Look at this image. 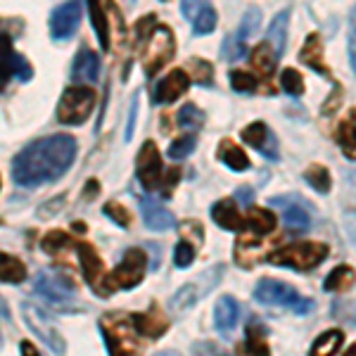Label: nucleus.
I'll return each mask as SVG.
<instances>
[{
  "instance_id": "7c9ffc66",
  "label": "nucleus",
  "mask_w": 356,
  "mask_h": 356,
  "mask_svg": "<svg viewBox=\"0 0 356 356\" xmlns=\"http://www.w3.org/2000/svg\"><path fill=\"white\" fill-rule=\"evenodd\" d=\"M219 159L228 166V169H233V171L250 169V159H247V154L240 150L235 143H231V140H223L221 145H219Z\"/></svg>"
},
{
  "instance_id": "f704fd0d",
  "label": "nucleus",
  "mask_w": 356,
  "mask_h": 356,
  "mask_svg": "<svg viewBox=\"0 0 356 356\" xmlns=\"http://www.w3.org/2000/svg\"><path fill=\"white\" fill-rule=\"evenodd\" d=\"M259 24H261V10L259 8H247V13L243 15V22H240V29L233 33V36L245 45L247 38H252L257 33Z\"/></svg>"
},
{
  "instance_id": "de8ad7c7",
  "label": "nucleus",
  "mask_w": 356,
  "mask_h": 356,
  "mask_svg": "<svg viewBox=\"0 0 356 356\" xmlns=\"http://www.w3.org/2000/svg\"><path fill=\"white\" fill-rule=\"evenodd\" d=\"M347 53H349V65H352V72L356 74V29H352V31H349Z\"/></svg>"
},
{
  "instance_id": "09e8293b",
  "label": "nucleus",
  "mask_w": 356,
  "mask_h": 356,
  "mask_svg": "<svg viewBox=\"0 0 356 356\" xmlns=\"http://www.w3.org/2000/svg\"><path fill=\"white\" fill-rule=\"evenodd\" d=\"M19 352H22V356H41V354H38V349L33 347L31 342H22L19 344Z\"/></svg>"
},
{
  "instance_id": "f8f14e48",
  "label": "nucleus",
  "mask_w": 356,
  "mask_h": 356,
  "mask_svg": "<svg viewBox=\"0 0 356 356\" xmlns=\"http://www.w3.org/2000/svg\"><path fill=\"white\" fill-rule=\"evenodd\" d=\"M79 19H81V5L79 3H65L53 10L50 17V33L55 41H65L79 29Z\"/></svg>"
},
{
  "instance_id": "cd10ccee",
  "label": "nucleus",
  "mask_w": 356,
  "mask_h": 356,
  "mask_svg": "<svg viewBox=\"0 0 356 356\" xmlns=\"http://www.w3.org/2000/svg\"><path fill=\"white\" fill-rule=\"evenodd\" d=\"M275 62H278V55H275L273 45L271 43H259L254 50H252V67L261 74V76H271Z\"/></svg>"
},
{
  "instance_id": "8fccbe9b",
  "label": "nucleus",
  "mask_w": 356,
  "mask_h": 356,
  "mask_svg": "<svg viewBox=\"0 0 356 356\" xmlns=\"http://www.w3.org/2000/svg\"><path fill=\"white\" fill-rule=\"evenodd\" d=\"M238 197L243 200L245 204H250V202H252V191H250V188H240V191H238Z\"/></svg>"
},
{
  "instance_id": "f3484780",
  "label": "nucleus",
  "mask_w": 356,
  "mask_h": 356,
  "mask_svg": "<svg viewBox=\"0 0 356 356\" xmlns=\"http://www.w3.org/2000/svg\"><path fill=\"white\" fill-rule=\"evenodd\" d=\"M140 214H143V221L150 231H157V233H164L169 231L171 226L176 223L174 214L166 211L162 204L154 202V200H143L140 202Z\"/></svg>"
},
{
  "instance_id": "4be33fe9",
  "label": "nucleus",
  "mask_w": 356,
  "mask_h": 356,
  "mask_svg": "<svg viewBox=\"0 0 356 356\" xmlns=\"http://www.w3.org/2000/svg\"><path fill=\"white\" fill-rule=\"evenodd\" d=\"M288 19H290V10H280L278 15L273 17V22L268 24L266 29V36H268V43L273 45L275 55H283L285 53V38H288Z\"/></svg>"
},
{
  "instance_id": "7ed1b4c3",
  "label": "nucleus",
  "mask_w": 356,
  "mask_h": 356,
  "mask_svg": "<svg viewBox=\"0 0 356 356\" xmlns=\"http://www.w3.org/2000/svg\"><path fill=\"white\" fill-rule=\"evenodd\" d=\"M325 259H328V245L314 243V240L295 243L288 247H278V250H273L271 254H266L268 264L288 266L292 271H312V268H316Z\"/></svg>"
},
{
  "instance_id": "4468645a",
  "label": "nucleus",
  "mask_w": 356,
  "mask_h": 356,
  "mask_svg": "<svg viewBox=\"0 0 356 356\" xmlns=\"http://www.w3.org/2000/svg\"><path fill=\"white\" fill-rule=\"evenodd\" d=\"M191 86V76H188L183 69H174L171 74H166L164 79H159L157 86L152 90V100L154 102H174L176 97H181Z\"/></svg>"
},
{
  "instance_id": "72a5a7b5",
  "label": "nucleus",
  "mask_w": 356,
  "mask_h": 356,
  "mask_svg": "<svg viewBox=\"0 0 356 356\" xmlns=\"http://www.w3.org/2000/svg\"><path fill=\"white\" fill-rule=\"evenodd\" d=\"M90 19H93V29L97 31V41H100L102 50H110V24H107L105 8L100 3H90Z\"/></svg>"
},
{
  "instance_id": "a18cd8bd",
  "label": "nucleus",
  "mask_w": 356,
  "mask_h": 356,
  "mask_svg": "<svg viewBox=\"0 0 356 356\" xmlns=\"http://www.w3.org/2000/svg\"><path fill=\"white\" fill-rule=\"evenodd\" d=\"M65 243H67V235H65V233H60V231H53V233L45 235L41 245H43V250L48 252V254H55V252L60 250V247L65 245Z\"/></svg>"
},
{
  "instance_id": "a211bd4d",
  "label": "nucleus",
  "mask_w": 356,
  "mask_h": 356,
  "mask_svg": "<svg viewBox=\"0 0 356 356\" xmlns=\"http://www.w3.org/2000/svg\"><path fill=\"white\" fill-rule=\"evenodd\" d=\"M300 60L307 67H312L316 74H323L325 79L332 81V74H330V69L325 67V60H323V43H321L318 33H309V38L304 41V48L300 50Z\"/></svg>"
},
{
  "instance_id": "79ce46f5",
  "label": "nucleus",
  "mask_w": 356,
  "mask_h": 356,
  "mask_svg": "<svg viewBox=\"0 0 356 356\" xmlns=\"http://www.w3.org/2000/svg\"><path fill=\"white\" fill-rule=\"evenodd\" d=\"M231 86L238 93H254L257 90V79L247 72H233L231 74Z\"/></svg>"
},
{
  "instance_id": "6ab92c4d",
  "label": "nucleus",
  "mask_w": 356,
  "mask_h": 356,
  "mask_svg": "<svg viewBox=\"0 0 356 356\" xmlns=\"http://www.w3.org/2000/svg\"><path fill=\"white\" fill-rule=\"evenodd\" d=\"M211 219L214 223H219L226 231H243L245 228V216L238 211L233 200H219L214 207H211Z\"/></svg>"
},
{
  "instance_id": "9d476101",
  "label": "nucleus",
  "mask_w": 356,
  "mask_h": 356,
  "mask_svg": "<svg viewBox=\"0 0 356 356\" xmlns=\"http://www.w3.org/2000/svg\"><path fill=\"white\" fill-rule=\"evenodd\" d=\"M79 264H81L83 275L90 288H93V292H97L100 297L110 295V290H107L110 285H107V275H105V268H102L100 257H97L88 245H79Z\"/></svg>"
},
{
  "instance_id": "39448f33",
  "label": "nucleus",
  "mask_w": 356,
  "mask_h": 356,
  "mask_svg": "<svg viewBox=\"0 0 356 356\" xmlns=\"http://www.w3.org/2000/svg\"><path fill=\"white\" fill-rule=\"evenodd\" d=\"M95 107V93L90 88H67L60 97V105H57V119L62 124H83L90 117Z\"/></svg>"
},
{
  "instance_id": "412c9836",
  "label": "nucleus",
  "mask_w": 356,
  "mask_h": 356,
  "mask_svg": "<svg viewBox=\"0 0 356 356\" xmlns=\"http://www.w3.org/2000/svg\"><path fill=\"white\" fill-rule=\"evenodd\" d=\"M72 74L76 81H95L97 74H100V57L95 53H90L88 48H83L81 53L76 55V60H74Z\"/></svg>"
},
{
  "instance_id": "6e6552de",
  "label": "nucleus",
  "mask_w": 356,
  "mask_h": 356,
  "mask_svg": "<svg viewBox=\"0 0 356 356\" xmlns=\"http://www.w3.org/2000/svg\"><path fill=\"white\" fill-rule=\"evenodd\" d=\"M33 288H36L38 295H43L48 302H57V304L72 302L74 297H76V290H74V285L69 283V280L62 273L50 271V268H43V271H38L36 280H33Z\"/></svg>"
},
{
  "instance_id": "c9c22d12",
  "label": "nucleus",
  "mask_w": 356,
  "mask_h": 356,
  "mask_svg": "<svg viewBox=\"0 0 356 356\" xmlns=\"http://www.w3.org/2000/svg\"><path fill=\"white\" fill-rule=\"evenodd\" d=\"M176 122L181 129H186V131H197L200 126L204 124V112L200 110V107H195V105H183L181 110H178L176 114Z\"/></svg>"
},
{
  "instance_id": "3c124183",
  "label": "nucleus",
  "mask_w": 356,
  "mask_h": 356,
  "mask_svg": "<svg viewBox=\"0 0 356 356\" xmlns=\"http://www.w3.org/2000/svg\"><path fill=\"white\" fill-rule=\"evenodd\" d=\"M154 356H181L178 352H159V354H154Z\"/></svg>"
},
{
  "instance_id": "603ef678",
  "label": "nucleus",
  "mask_w": 356,
  "mask_h": 356,
  "mask_svg": "<svg viewBox=\"0 0 356 356\" xmlns=\"http://www.w3.org/2000/svg\"><path fill=\"white\" fill-rule=\"evenodd\" d=\"M344 356H356V344H354V347H352V349H349V352H347V354H344Z\"/></svg>"
},
{
  "instance_id": "c756f323",
  "label": "nucleus",
  "mask_w": 356,
  "mask_h": 356,
  "mask_svg": "<svg viewBox=\"0 0 356 356\" xmlns=\"http://www.w3.org/2000/svg\"><path fill=\"white\" fill-rule=\"evenodd\" d=\"M356 280V273L352 266H337L332 268V271L328 273V278L323 280V290L325 292H342V290H349L354 285Z\"/></svg>"
},
{
  "instance_id": "37998d69",
  "label": "nucleus",
  "mask_w": 356,
  "mask_h": 356,
  "mask_svg": "<svg viewBox=\"0 0 356 356\" xmlns=\"http://www.w3.org/2000/svg\"><path fill=\"white\" fill-rule=\"evenodd\" d=\"M193 356H228V352L221 344H214V342H195Z\"/></svg>"
},
{
  "instance_id": "e433bc0d",
  "label": "nucleus",
  "mask_w": 356,
  "mask_h": 356,
  "mask_svg": "<svg viewBox=\"0 0 356 356\" xmlns=\"http://www.w3.org/2000/svg\"><path fill=\"white\" fill-rule=\"evenodd\" d=\"M280 86H283L285 93L292 97H300L304 93V79L297 69H283V74H280Z\"/></svg>"
},
{
  "instance_id": "4c0bfd02",
  "label": "nucleus",
  "mask_w": 356,
  "mask_h": 356,
  "mask_svg": "<svg viewBox=\"0 0 356 356\" xmlns=\"http://www.w3.org/2000/svg\"><path fill=\"white\" fill-rule=\"evenodd\" d=\"M195 145H197V138H195L193 134L176 138V140H171V145H169V157L171 159H186L188 154L195 150Z\"/></svg>"
},
{
  "instance_id": "c85d7f7f",
  "label": "nucleus",
  "mask_w": 356,
  "mask_h": 356,
  "mask_svg": "<svg viewBox=\"0 0 356 356\" xmlns=\"http://www.w3.org/2000/svg\"><path fill=\"white\" fill-rule=\"evenodd\" d=\"M204 288H200V278L195 280V283H188V285H183L181 290L176 292L174 297H171V309L174 312H186V309H191V307H195V302L200 300V297L204 295Z\"/></svg>"
},
{
  "instance_id": "ea45409f",
  "label": "nucleus",
  "mask_w": 356,
  "mask_h": 356,
  "mask_svg": "<svg viewBox=\"0 0 356 356\" xmlns=\"http://www.w3.org/2000/svg\"><path fill=\"white\" fill-rule=\"evenodd\" d=\"M247 53V48L243 43L238 41L235 36H228L226 41H223V48H221V57L226 62H238V60H243Z\"/></svg>"
},
{
  "instance_id": "dca6fc26",
  "label": "nucleus",
  "mask_w": 356,
  "mask_h": 356,
  "mask_svg": "<svg viewBox=\"0 0 356 356\" xmlns=\"http://www.w3.org/2000/svg\"><path fill=\"white\" fill-rule=\"evenodd\" d=\"M240 318V307L235 302V297L223 295L219 302L214 304V328L221 332V335H231L238 325Z\"/></svg>"
},
{
  "instance_id": "49530a36",
  "label": "nucleus",
  "mask_w": 356,
  "mask_h": 356,
  "mask_svg": "<svg viewBox=\"0 0 356 356\" xmlns=\"http://www.w3.org/2000/svg\"><path fill=\"white\" fill-rule=\"evenodd\" d=\"M136 114H138V93L134 95V100H131V107H129V124H126V140H131V136H134V126H136Z\"/></svg>"
},
{
  "instance_id": "423d86ee",
  "label": "nucleus",
  "mask_w": 356,
  "mask_h": 356,
  "mask_svg": "<svg viewBox=\"0 0 356 356\" xmlns=\"http://www.w3.org/2000/svg\"><path fill=\"white\" fill-rule=\"evenodd\" d=\"M22 316H24V323L29 325V330H31L38 340L43 344H48L55 354H60V356L65 354V340H62L55 321L50 318L41 307H36V304H31V302H24L22 304Z\"/></svg>"
},
{
  "instance_id": "b1692460",
  "label": "nucleus",
  "mask_w": 356,
  "mask_h": 356,
  "mask_svg": "<svg viewBox=\"0 0 356 356\" xmlns=\"http://www.w3.org/2000/svg\"><path fill=\"white\" fill-rule=\"evenodd\" d=\"M245 228H250V233L257 238H264L275 231V216L266 209H250L245 214Z\"/></svg>"
},
{
  "instance_id": "1a4fd4ad",
  "label": "nucleus",
  "mask_w": 356,
  "mask_h": 356,
  "mask_svg": "<svg viewBox=\"0 0 356 356\" xmlns=\"http://www.w3.org/2000/svg\"><path fill=\"white\" fill-rule=\"evenodd\" d=\"M171 55H174V33L164 26H157L145 50V72L152 76L159 67L166 65V60H169Z\"/></svg>"
},
{
  "instance_id": "393cba45",
  "label": "nucleus",
  "mask_w": 356,
  "mask_h": 356,
  "mask_svg": "<svg viewBox=\"0 0 356 356\" xmlns=\"http://www.w3.org/2000/svg\"><path fill=\"white\" fill-rule=\"evenodd\" d=\"M240 356H271L266 337H264V328H259V323H252L247 328L245 344L240 347Z\"/></svg>"
},
{
  "instance_id": "5701e85b",
  "label": "nucleus",
  "mask_w": 356,
  "mask_h": 356,
  "mask_svg": "<svg viewBox=\"0 0 356 356\" xmlns=\"http://www.w3.org/2000/svg\"><path fill=\"white\" fill-rule=\"evenodd\" d=\"M134 325L138 332H143V335H147V337H159L166 328H169L166 318L157 312V309H154V312L150 309V312H145V314H136Z\"/></svg>"
},
{
  "instance_id": "bb28decb",
  "label": "nucleus",
  "mask_w": 356,
  "mask_h": 356,
  "mask_svg": "<svg viewBox=\"0 0 356 356\" xmlns=\"http://www.w3.org/2000/svg\"><path fill=\"white\" fill-rule=\"evenodd\" d=\"M15 65H17V55L13 50V41L5 33H0V90L15 76Z\"/></svg>"
},
{
  "instance_id": "2eb2a0df",
  "label": "nucleus",
  "mask_w": 356,
  "mask_h": 356,
  "mask_svg": "<svg viewBox=\"0 0 356 356\" xmlns=\"http://www.w3.org/2000/svg\"><path fill=\"white\" fill-rule=\"evenodd\" d=\"M183 15L193 22V31L197 36H204V33H211L216 29V10L207 3H183L181 5Z\"/></svg>"
},
{
  "instance_id": "0eeeda50",
  "label": "nucleus",
  "mask_w": 356,
  "mask_h": 356,
  "mask_svg": "<svg viewBox=\"0 0 356 356\" xmlns=\"http://www.w3.org/2000/svg\"><path fill=\"white\" fill-rule=\"evenodd\" d=\"M147 261H145V252L143 250H129L124 254V259L119 261V266L114 268V273L107 278L110 288L119 290H131L134 285H138L145 275Z\"/></svg>"
},
{
  "instance_id": "aec40b11",
  "label": "nucleus",
  "mask_w": 356,
  "mask_h": 356,
  "mask_svg": "<svg viewBox=\"0 0 356 356\" xmlns=\"http://www.w3.org/2000/svg\"><path fill=\"white\" fill-rule=\"evenodd\" d=\"M335 140L347 159H356V107L347 112V117L337 124Z\"/></svg>"
},
{
  "instance_id": "ddd939ff",
  "label": "nucleus",
  "mask_w": 356,
  "mask_h": 356,
  "mask_svg": "<svg viewBox=\"0 0 356 356\" xmlns=\"http://www.w3.org/2000/svg\"><path fill=\"white\" fill-rule=\"evenodd\" d=\"M268 204L273 207H283V221L288 228H295V231H307L309 223H312V216H309L307 207L300 197L295 195H280V197H271Z\"/></svg>"
},
{
  "instance_id": "473e14b6",
  "label": "nucleus",
  "mask_w": 356,
  "mask_h": 356,
  "mask_svg": "<svg viewBox=\"0 0 356 356\" xmlns=\"http://www.w3.org/2000/svg\"><path fill=\"white\" fill-rule=\"evenodd\" d=\"M304 181L314 188L316 193L321 195H328L330 188H332V178H330V171L325 169L323 164H312L304 169Z\"/></svg>"
},
{
  "instance_id": "a19ab883",
  "label": "nucleus",
  "mask_w": 356,
  "mask_h": 356,
  "mask_svg": "<svg viewBox=\"0 0 356 356\" xmlns=\"http://www.w3.org/2000/svg\"><path fill=\"white\" fill-rule=\"evenodd\" d=\"M191 79H195L197 83H211V74H214V69H211L209 62L200 60V57H195V60H191Z\"/></svg>"
},
{
  "instance_id": "c03bdc74",
  "label": "nucleus",
  "mask_w": 356,
  "mask_h": 356,
  "mask_svg": "<svg viewBox=\"0 0 356 356\" xmlns=\"http://www.w3.org/2000/svg\"><path fill=\"white\" fill-rule=\"evenodd\" d=\"M105 214L110 216V219L117 221L119 226H129V223H131V214L119 202H107L105 204Z\"/></svg>"
},
{
  "instance_id": "9b49d317",
  "label": "nucleus",
  "mask_w": 356,
  "mask_h": 356,
  "mask_svg": "<svg viewBox=\"0 0 356 356\" xmlns=\"http://www.w3.org/2000/svg\"><path fill=\"white\" fill-rule=\"evenodd\" d=\"M243 140L250 147L259 150L264 154V159H271V162H278V159H280L278 140H275V136L271 134V129H268V126L264 124V122H254V124L245 126V129H243Z\"/></svg>"
},
{
  "instance_id": "2f4dec72",
  "label": "nucleus",
  "mask_w": 356,
  "mask_h": 356,
  "mask_svg": "<svg viewBox=\"0 0 356 356\" xmlns=\"http://www.w3.org/2000/svg\"><path fill=\"white\" fill-rule=\"evenodd\" d=\"M26 278V266L17 257L0 252V280L3 283H22Z\"/></svg>"
},
{
  "instance_id": "a878e982",
  "label": "nucleus",
  "mask_w": 356,
  "mask_h": 356,
  "mask_svg": "<svg viewBox=\"0 0 356 356\" xmlns=\"http://www.w3.org/2000/svg\"><path fill=\"white\" fill-rule=\"evenodd\" d=\"M344 340L342 330H325L323 335H318L312 344V349H309V356H335L340 352V344Z\"/></svg>"
},
{
  "instance_id": "f03ea898",
  "label": "nucleus",
  "mask_w": 356,
  "mask_h": 356,
  "mask_svg": "<svg viewBox=\"0 0 356 356\" xmlns=\"http://www.w3.org/2000/svg\"><path fill=\"white\" fill-rule=\"evenodd\" d=\"M254 300L264 307H283L297 316H307L314 312L316 302L302 297L292 285L275 278H261L254 288Z\"/></svg>"
},
{
  "instance_id": "58836bf2",
  "label": "nucleus",
  "mask_w": 356,
  "mask_h": 356,
  "mask_svg": "<svg viewBox=\"0 0 356 356\" xmlns=\"http://www.w3.org/2000/svg\"><path fill=\"white\" fill-rule=\"evenodd\" d=\"M195 261V245L188 243V240H181L174 250V264L178 268H188Z\"/></svg>"
},
{
  "instance_id": "20e7f679",
  "label": "nucleus",
  "mask_w": 356,
  "mask_h": 356,
  "mask_svg": "<svg viewBox=\"0 0 356 356\" xmlns=\"http://www.w3.org/2000/svg\"><path fill=\"white\" fill-rule=\"evenodd\" d=\"M136 176L145 191H157V188H162L164 197H169L171 186L176 183V181H171V176H166V171L162 169V159H159L154 143H145V145L140 147V152H138Z\"/></svg>"
},
{
  "instance_id": "f257e3e1",
  "label": "nucleus",
  "mask_w": 356,
  "mask_h": 356,
  "mask_svg": "<svg viewBox=\"0 0 356 356\" xmlns=\"http://www.w3.org/2000/svg\"><path fill=\"white\" fill-rule=\"evenodd\" d=\"M76 159V140L72 136H48L33 140L15 157L13 178L24 188L43 186L60 178Z\"/></svg>"
}]
</instances>
